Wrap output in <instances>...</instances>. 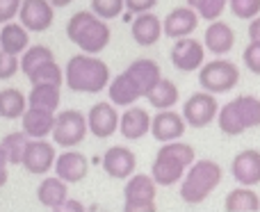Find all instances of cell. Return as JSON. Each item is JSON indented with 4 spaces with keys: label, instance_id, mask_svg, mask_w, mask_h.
I'll return each instance as SVG.
<instances>
[{
    "label": "cell",
    "instance_id": "6da1fadb",
    "mask_svg": "<svg viewBox=\"0 0 260 212\" xmlns=\"http://www.w3.org/2000/svg\"><path fill=\"white\" fill-rule=\"evenodd\" d=\"M110 80V66L96 55H73L64 68V82L76 94H99L108 89Z\"/></svg>",
    "mask_w": 260,
    "mask_h": 212
},
{
    "label": "cell",
    "instance_id": "7a4b0ae2",
    "mask_svg": "<svg viewBox=\"0 0 260 212\" xmlns=\"http://www.w3.org/2000/svg\"><path fill=\"white\" fill-rule=\"evenodd\" d=\"M67 37L87 55H99L110 46L112 30L94 12H76L67 23Z\"/></svg>",
    "mask_w": 260,
    "mask_h": 212
},
{
    "label": "cell",
    "instance_id": "3957f363",
    "mask_svg": "<svg viewBox=\"0 0 260 212\" xmlns=\"http://www.w3.org/2000/svg\"><path fill=\"white\" fill-rule=\"evenodd\" d=\"M197 155L194 149L185 142H169V144L160 146L155 160L151 164V178L155 181V185L171 187L176 183L183 181L185 171L194 164Z\"/></svg>",
    "mask_w": 260,
    "mask_h": 212
},
{
    "label": "cell",
    "instance_id": "277c9868",
    "mask_svg": "<svg viewBox=\"0 0 260 212\" xmlns=\"http://www.w3.org/2000/svg\"><path fill=\"white\" fill-rule=\"evenodd\" d=\"M221 167L212 160H194V164L185 171L183 181H180V199L185 203H203L212 192L219 187L221 183Z\"/></svg>",
    "mask_w": 260,
    "mask_h": 212
},
{
    "label": "cell",
    "instance_id": "5b68a950",
    "mask_svg": "<svg viewBox=\"0 0 260 212\" xmlns=\"http://www.w3.org/2000/svg\"><path fill=\"white\" fill-rule=\"evenodd\" d=\"M199 85L208 94H226L240 85V68L231 59H212L199 68Z\"/></svg>",
    "mask_w": 260,
    "mask_h": 212
},
{
    "label": "cell",
    "instance_id": "8992f818",
    "mask_svg": "<svg viewBox=\"0 0 260 212\" xmlns=\"http://www.w3.org/2000/svg\"><path fill=\"white\" fill-rule=\"evenodd\" d=\"M157 185L148 173H133L123 187V212H155Z\"/></svg>",
    "mask_w": 260,
    "mask_h": 212
},
{
    "label": "cell",
    "instance_id": "52a82bcc",
    "mask_svg": "<svg viewBox=\"0 0 260 212\" xmlns=\"http://www.w3.org/2000/svg\"><path fill=\"white\" fill-rule=\"evenodd\" d=\"M89 128H87V117L78 110H64V112L55 114V128H53V142L55 146L62 149H73V146L82 144L87 137Z\"/></svg>",
    "mask_w": 260,
    "mask_h": 212
},
{
    "label": "cell",
    "instance_id": "ba28073f",
    "mask_svg": "<svg viewBox=\"0 0 260 212\" xmlns=\"http://www.w3.org/2000/svg\"><path fill=\"white\" fill-rule=\"evenodd\" d=\"M183 119L189 128H206L219 114V103H217L215 94H208V91H197L192 94L183 105Z\"/></svg>",
    "mask_w": 260,
    "mask_h": 212
},
{
    "label": "cell",
    "instance_id": "9c48e42d",
    "mask_svg": "<svg viewBox=\"0 0 260 212\" xmlns=\"http://www.w3.org/2000/svg\"><path fill=\"white\" fill-rule=\"evenodd\" d=\"M203 59H206V48L199 39H194V37L176 39L174 48H171V64L180 73H197L206 64Z\"/></svg>",
    "mask_w": 260,
    "mask_h": 212
},
{
    "label": "cell",
    "instance_id": "30bf717a",
    "mask_svg": "<svg viewBox=\"0 0 260 212\" xmlns=\"http://www.w3.org/2000/svg\"><path fill=\"white\" fill-rule=\"evenodd\" d=\"M18 21L27 32H46L55 21V7L48 0H23Z\"/></svg>",
    "mask_w": 260,
    "mask_h": 212
},
{
    "label": "cell",
    "instance_id": "8fae6325",
    "mask_svg": "<svg viewBox=\"0 0 260 212\" xmlns=\"http://www.w3.org/2000/svg\"><path fill=\"white\" fill-rule=\"evenodd\" d=\"M55 158H57L55 144H50L46 139H27L21 164L25 167L27 173L41 176V173H48L55 167Z\"/></svg>",
    "mask_w": 260,
    "mask_h": 212
},
{
    "label": "cell",
    "instance_id": "7c38bea8",
    "mask_svg": "<svg viewBox=\"0 0 260 212\" xmlns=\"http://www.w3.org/2000/svg\"><path fill=\"white\" fill-rule=\"evenodd\" d=\"M119 112L110 100H103V103H96L89 108L87 112V128L94 137L99 139H108L114 132L119 130Z\"/></svg>",
    "mask_w": 260,
    "mask_h": 212
},
{
    "label": "cell",
    "instance_id": "4fadbf2b",
    "mask_svg": "<svg viewBox=\"0 0 260 212\" xmlns=\"http://www.w3.org/2000/svg\"><path fill=\"white\" fill-rule=\"evenodd\" d=\"M199 27V14L197 9H192L189 5L185 7H176L162 18V34H167L169 39H183L189 37Z\"/></svg>",
    "mask_w": 260,
    "mask_h": 212
},
{
    "label": "cell",
    "instance_id": "5bb4252c",
    "mask_svg": "<svg viewBox=\"0 0 260 212\" xmlns=\"http://www.w3.org/2000/svg\"><path fill=\"white\" fill-rule=\"evenodd\" d=\"M185 126L187 123H185L183 114L174 112V110H160L151 119V135L160 144H169V142H178L185 135Z\"/></svg>",
    "mask_w": 260,
    "mask_h": 212
},
{
    "label": "cell",
    "instance_id": "9a60e30c",
    "mask_svg": "<svg viewBox=\"0 0 260 212\" xmlns=\"http://www.w3.org/2000/svg\"><path fill=\"white\" fill-rule=\"evenodd\" d=\"M103 169L110 178L117 181H128L137 169V158L126 146H112L103 153Z\"/></svg>",
    "mask_w": 260,
    "mask_h": 212
},
{
    "label": "cell",
    "instance_id": "2e32d148",
    "mask_svg": "<svg viewBox=\"0 0 260 212\" xmlns=\"http://www.w3.org/2000/svg\"><path fill=\"white\" fill-rule=\"evenodd\" d=\"M231 173L242 187H253L260 183V151H240L231 162Z\"/></svg>",
    "mask_w": 260,
    "mask_h": 212
},
{
    "label": "cell",
    "instance_id": "e0dca14e",
    "mask_svg": "<svg viewBox=\"0 0 260 212\" xmlns=\"http://www.w3.org/2000/svg\"><path fill=\"white\" fill-rule=\"evenodd\" d=\"M55 173L57 178H62L64 183H80L85 181L87 171H89V160L80 153V151H71L67 149L64 153H59L55 158Z\"/></svg>",
    "mask_w": 260,
    "mask_h": 212
},
{
    "label": "cell",
    "instance_id": "ac0fdd59",
    "mask_svg": "<svg viewBox=\"0 0 260 212\" xmlns=\"http://www.w3.org/2000/svg\"><path fill=\"white\" fill-rule=\"evenodd\" d=\"M235 46V32L226 21H212L203 34V48L212 55H229Z\"/></svg>",
    "mask_w": 260,
    "mask_h": 212
},
{
    "label": "cell",
    "instance_id": "d6986e66",
    "mask_svg": "<svg viewBox=\"0 0 260 212\" xmlns=\"http://www.w3.org/2000/svg\"><path fill=\"white\" fill-rule=\"evenodd\" d=\"M108 96H110V103H112L114 108H133L139 98H144L139 85L128 76L126 71L119 73L117 78H112V80H110Z\"/></svg>",
    "mask_w": 260,
    "mask_h": 212
},
{
    "label": "cell",
    "instance_id": "ffe728a7",
    "mask_svg": "<svg viewBox=\"0 0 260 212\" xmlns=\"http://www.w3.org/2000/svg\"><path fill=\"white\" fill-rule=\"evenodd\" d=\"M130 34L137 41L139 46L148 48V46H155L162 39V18L155 16L153 12H144L137 14L133 18V25H130Z\"/></svg>",
    "mask_w": 260,
    "mask_h": 212
},
{
    "label": "cell",
    "instance_id": "44dd1931",
    "mask_svg": "<svg viewBox=\"0 0 260 212\" xmlns=\"http://www.w3.org/2000/svg\"><path fill=\"white\" fill-rule=\"evenodd\" d=\"M126 73L139 85L144 98H146L148 91L162 80L160 64H157L155 59H148V57H139V59H135V62H130L126 66Z\"/></svg>",
    "mask_w": 260,
    "mask_h": 212
},
{
    "label": "cell",
    "instance_id": "7402d4cb",
    "mask_svg": "<svg viewBox=\"0 0 260 212\" xmlns=\"http://www.w3.org/2000/svg\"><path fill=\"white\" fill-rule=\"evenodd\" d=\"M151 119L153 117L144 108L133 105V108L126 110V112L121 114V119H119V132H121L126 139L137 142V139H142L144 135L151 132Z\"/></svg>",
    "mask_w": 260,
    "mask_h": 212
},
{
    "label": "cell",
    "instance_id": "603a6c76",
    "mask_svg": "<svg viewBox=\"0 0 260 212\" xmlns=\"http://www.w3.org/2000/svg\"><path fill=\"white\" fill-rule=\"evenodd\" d=\"M21 123H23V132H25L30 139H44L55 128V114L46 112V110L27 108L25 114L21 117Z\"/></svg>",
    "mask_w": 260,
    "mask_h": 212
},
{
    "label": "cell",
    "instance_id": "cb8c5ba5",
    "mask_svg": "<svg viewBox=\"0 0 260 212\" xmlns=\"http://www.w3.org/2000/svg\"><path fill=\"white\" fill-rule=\"evenodd\" d=\"M30 48V32L21 23H5L0 30V50L9 55H23Z\"/></svg>",
    "mask_w": 260,
    "mask_h": 212
},
{
    "label": "cell",
    "instance_id": "d4e9b609",
    "mask_svg": "<svg viewBox=\"0 0 260 212\" xmlns=\"http://www.w3.org/2000/svg\"><path fill=\"white\" fill-rule=\"evenodd\" d=\"M37 199H39L41 205H46V208H50V210L55 212L59 205L64 203V201L69 199L67 183H64L62 178H57V176L46 178V181L41 183L39 187H37Z\"/></svg>",
    "mask_w": 260,
    "mask_h": 212
},
{
    "label": "cell",
    "instance_id": "484cf974",
    "mask_svg": "<svg viewBox=\"0 0 260 212\" xmlns=\"http://www.w3.org/2000/svg\"><path fill=\"white\" fill-rule=\"evenodd\" d=\"M59 87L57 85H32V91L27 94V108L46 110V112H57L59 108Z\"/></svg>",
    "mask_w": 260,
    "mask_h": 212
},
{
    "label": "cell",
    "instance_id": "4316f807",
    "mask_svg": "<svg viewBox=\"0 0 260 212\" xmlns=\"http://www.w3.org/2000/svg\"><path fill=\"white\" fill-rule=\"evenodd\" d=\"M27 110V96L23 94L21 89H3L0 91V119H7V121H14V119H21Z\"/></svg>",
    "mask_w": 260,
    "mask_h": 212
},
{
    "label": "cell",
    "instance_id": "83f0119b",
    "mask_svg": "<svg viewBox=\"0 0 260 212\" xmlns=\"http://www.w3.org/2000/svg\"><path fill=\"white\" fill-rule=\"evenodd\" d=\"M226 212H258L260 210V199L251 187H238V190L229 192L224 201Z\"/></svg>",
    "mask_w": 260,
    "mask_h": 212
},
{
    "label": "cell",
    "instance_id": "f1b7e54d",
    "mask_svg": "<svg viewBox=\"0 0 260 212\" xmlns=\"http://www.w3.org/2000/svg\"><path fill=\"white\" fill-rule=\"evenodd\" d=\"M178 87L174 85L171 80H167V78H162L160 82H157L155 87H153L151 91H148V103H151V108L155 110H171L176 103H178Z\"/></svg>",
    "mask_w": 260,
    "mask_h": 212
},
{
    "label": "cell",
    "instance_id": "f546056e",
    "mask_svg": "<svg viewBox=\"0 0 260 212\" xmlns=\"http://www.w3.org/2000/svg\"><path fill=\"white\" fill-rule=\"evenodd\" d=\"M217 123H219V130L224 132V135H229V137L242 135V132L247 130V128H244V123H242V119H240V112H238V108H235L233 100L219 108Z\"/></svg>",
    "mask_w": 260,
    "mask_h": 212
},
{
    "label": "cell",
    "instance_id": "4dcf8cb0",
    "mask_svg": "<svg viewBox=\"0 0 260 212\" xmlns=\"http://www.w3.org/2000/svg\"><path fill=\"white\" fill-rule=\"evenodd\" d=\"M235 108H238L240 112V119H242L244 128H258L260 126V98H256V96H238V98L233 100Z\"/></svg>",
    "mask_w": 260,
    "mask_h": 212
},
{
    "label": "cell",
    "instance_id": "1f68e13d",
    "mask_svg": "<svg viewBox=\"0 0 260 212\" xmlns=\"http://www.w3.org/2000/svg\"><path fill=\"white\" fill-rule=\"evenodd\" d=\"M27 80H30L32 85H57V87H62L64 71L53 59V62H46V64H41V66H37L32 73H27Z\"/></svg>",
    "mask_w": 260,
    "mask_h": 212
},
{
    "label": "cell",
    "instance_id": "d6a6232c",
    "mask_svg": "<svg viewBox=\"0 0 260 212\" xmlns=\"http://www.w3.org/2000/svg\"><path fill=\"white\" fill-rule=\"evenodd\" d=\"M30 137L25 132H9L3 137L0 146H3L5 155H7V164H21L23 162V153H25V144Z\"/></svg>",
    "mask_w": 260,
    "mask_h": 212
},
{
    "label": "cell",
    "instance_id": "836d02e7",
    "mask_svg": "<svg viewBox=\"0 0 260 212\" xmlns=\"http://www.w3.org/2000/svg\"><path fill=\"white\" fill-rule=\"evenodd\" d=\"M53 59H55V55L48 46H30V48L21 55V71L27 76V73H32L37 66H41V64H46V62H53Z\"/></svg>",
    "mask_w": 260,
    "mask_h": 212
},
{
    "label": "cell",
    "instance_id": "e575fe53",
    "mask_svg": "<svg viewBox=\"0 0 260 212\" xmlns=\"http://www.w3.org/2000/svg\"><path fill=\"white\" fill-rule=\"evenodd\" d=\"M187 5L192 9H197L199 18L212 23L224 14V9L229 7V0H187Z\"/></svg>",
    "mask_w": 260,
    "mask_h": 212
},
{
    "label": "cell",
    "instance_id": "d590c367",
    "mask_svg": "<svg viewBox=\"0 0 260 212\" xmlns=\"http://www.w3.org/2000/svg\"><path fill=\"white\" fill-rule=\"evenodd\" d=\"M123 9H126V3H123V0H91V12H94L99 18H103V21L121 16Z\"/></svg>",
    "mask_w": 260,
    "mask_h": 212
},
{
    "label": "cell",
    "instance_id": "8d00e7d4",
    "mask_svg": "<svg viewBox=\"0 0 260 212\" xmlns=\"http://www.w3.org/2000/svg\"><path fill=\"white\" fill-rule=\"evenodd\" d=\"M229 7L235 18L251 21V18L260 16V0H229Z\"/></svg>",
    "mask_w": 260,
    "mask_h": 212
},
{
    "label": "cell",
    "instance_id": "74e56055",
    "mask_svg": "<svg viewBox=\"0 0 260 212\" xmlns=\"http://www.w3.org/2000/svg\"><path fill=\"white\" fill-rule=\"evenodd\" d=\"M21 68V59L18 55H9L5 50H0V80H9L14 78Z\"/></svg>",
    "mask_w": 260,
    "mask_h": 212
},
{
    "label": "cell",
    "instance_id": "f35d334b",
    "mask_svg": "<svg viewBox=\"0 0 260 212\" xmlns=\"http://www.w3.org/2000/svg\"><path fill=\"white\" fill-rule=\"evenodd\" d=\"M242 62L251 73L260 76V44L249 41V46L244 48V53H242Z\"/></svg>",
    "mask_w": 260,
    "mask_h": 212
},
{
    "label": "cell",
    "instance_id": "ab89813d",
    "mask_svg": "<svg viewBox=\"0 0 260 212\" xmlns=\"http://www.w3.org/2000/svg\"><path fill=\"white\" fill-rule=\"evenodd\" d=\"M18 9H21V0H0V25L12 23L18 16Z\"/></svg>",
    "mask_w": 260,
    "mask_h": 212
},
{
    "label": "cell",
    "instance_id": "60d3db41",
    "mask_svg": "<svg viewBox=\"0 0 260 212\" xmlns=\"http://www.w3.org/2000/svg\"><path fill=\"white\" fill-rule=\"evenodd\" d=\"M126 3V9L133 16H137V14H144V12H151L153 7H155L160 0H123Z\"/></svg>",
    "mask_w": 260,
    "mask_h": 212
},
{
    "label": "cell",
    "instance_id": "b9f144b4",
    "mask_svg": "<svg viewBox=\"0 0 260 212\" xmlns=\"http://www.w3.org/2000/svg\"><path fill=\"white\" fill-rule=\"evenodd\" d=\"M55 212H85V205L80 201H73V199H67L62 205H59Z\"/></svg>",
    "mask_w": 260,
    "mask_h": 212
},
{
    "label": "cell",
    "instance_id": "7bdbcfd3",
    "mask_svg": "<svg viewBox=\"0 0 260 212\" xmlns=\"http://www.w3.org/2000/svg\"><path fill=\"white\" fill-rule=\"evenodd\" d=\"M249 41L260 44V16L251 18V23H249Z\"/></svg>",
    "mask_w": 260,
    "mask_h": 212
},
{
    "label": "cell",
    "instance_id": "ee69618b",
    "mask_svg": "<svg viewBox=\"0 0 260 212\" xmlns=\"http://www.w3.org/2000/svg\"><path fill=\"white\" fill-rule=\"evenodd\" d=\"M50 5H53L55 9H62V7H69V5L73 3V0H48Z\"/></svg>",
    "mask_w": 260,
    "mask_h": 212
},
{
    "label": "cell",
    "instance_id": "f6af8a7d",
    "mask_svg": "<svg viewBox=\"0 0 260 212\" xmlns=\"http://www.w3.org/2000/svg\"><path fill=\"white\" fill-rule=\"evenodd\" d=\"M5 167H7V155H5L3 146H0V169H5Z\"/></svg>",
    "mask_w": 260,
    "mask_h": 212
},
{
    "label": "cell",
    "instance_id": "bcb514c9",
    "mask_svg": "<svg viewBox=\"0 0 260 212\" xmlns=\"http://www.w3.org/2000/svg\"><path fill=\"white\" fill-rule=\"evenodd\" d=\"M7 183V169H0V187H5Z\"/></svg>",
    "mask_w": 260,
    "mask_h": 212
}]
</instances>
